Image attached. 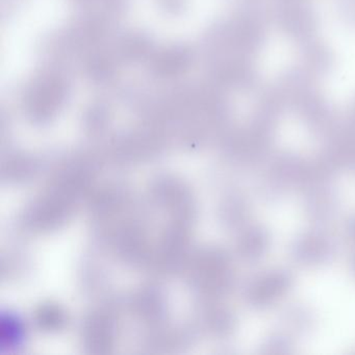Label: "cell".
Segmentation results:
<instances>
[{
    "mask_svg": "<svg viewBox=\"0 0 355 355\" xmlns=\"http://www.w3.org/2000/svg\"><path fill=\"white\" fill-rule=\"evenodd\" d=\"M305 166L295 155H284L278 157L263 178L261 187L263 194L270 199L282 196L292 184L301 182Z\"/></svg>",
    "mask_w": 355,
    "mask_h": 355,
    "instance_id": "cell-1",
    "label": "cell"
},
{
    "mask_svg": "<svg viewBox=\"0 0 355 355\" xmlns=\"http://www.w3.org/2000/svg\"><path fill=\"white\" fill-rule=\"evenodd\" d=\"M336 252V242L322 232H309L299 236L292 247V257L304 266L326 263Z\"/></svg>",
    "mask_w": 355,
    "mask_h": 355,
    "instance_id": "cell-2",
    "label": "cell"
},
{
    "mask_svg": "<svg viewBox=\"0 0 355 355\" xmlns=\"http://www.w3.org/2000/svg\"><path fill=\"white\" fill-rule=\"evenodd\" d=\"M292 286V276L286 271H272L259 276L251 284L248 290L249 302L253 306L263 309L276 302L286 294Z\"/></svg>",
    "mask_w": 355,
    "mask_h": 355,
    "instance_id": "cell-3",
    "label": "cell"
},
{
    "mask_svg": "<svg viewBox=\"0 0 355 355\" xmlns=\"http://www.w3.org/2000/svg\"><path fill=\"white\" fill-rule=\"evenodd\" d=\"M278 13L280 26L291 36L299 40H307L315 30L313 12L301 1H284Z\"/></svg>",
    "mask_w": 355,
    "mask_h": 355,
    "instance_id": "cell-4",
    "label": "cell"
},
{
    "mask_svg": "<svg viewBox=\"0 0 355 355\" xmlns=\"http://www.w3.org/2000/svg\"><path fill=\"white\" fill-rule=\"evenodd\" d=\"M269 234L265 230L251 228L243 240V255L251 261L261 259L269 248Z\"/></svg>",
    "mask_w": 355,
    "mask_h": 355,
    "instance_id": "cell-5",
    "label": "cell"
},
{
    "mask_svg": "<svg viewBox=\"0 0 355 355\" xmlns=\"http://www.w3.org/2000/svg\"><path fill=\"white\" fill-rule=\"evenodd\" d=\"M340 139L344 150L345 166L355 170V105L349 116L344 132L340 134Z\"/></svg>",
    "mask_w": 355,
    "mask_h": 355,
    "instance_id": "cell-6",
    "label": "cell"
},
{
    "mask_svg": "<svg viewBox=\"0 0 355 355\" xmlns=\"http://www.w3.org/2000/svg\"><path fill=\"white\" fill-rule=\"evenodd\" d=\"M352 265H353V271H354V273H355V254H354V257H353Z\"/></svg>",
    "mask_w": 355,
    "mask_h": 355,
    "instance_id": "cell-7",
    "label": "cell"
}]
</instances>
